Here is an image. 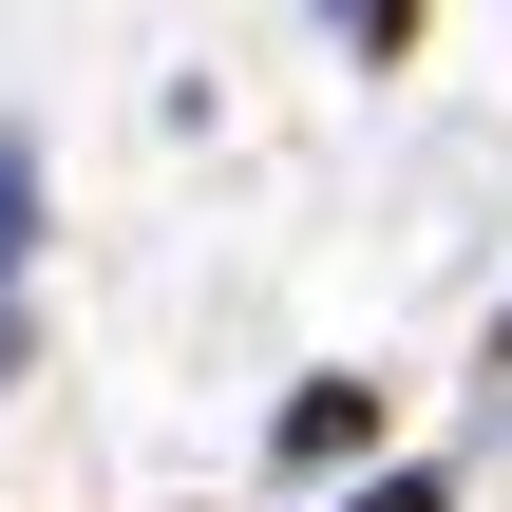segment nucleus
Masks as SVG:
<instances>
[{
  "label": "nucleus",
  "mask_w": 512,
  "mask_h": 512,
  "mask_svg": "<svg viewBox=\"0 0 512 512\" xmlns=\"http://www.w3.org/2000/svg\"><path fill=\"white\" fill-rule=\"evenodd\" d=\"M361 418H380V399H361V380H304V399H285V456H304V475H323V456H361Z\"/></svg>",
  "instance_id": "f257e3e1"
},
{
  "label": "nucleus",
  "mask_w": 512,
  "mask_h": 512,
  "mask_svg": "<svg viewBox=\"0 0 512 512\" xmlns=\"http://www.w3.org/2000/svg\"><path fill=\"white\" fill-rule=\"evenodd\" d=\"M19 247H38V152L0 133V266H19Z\"/></svg>",
  "instance_id": "f03ea898"
},
{
  "label": "nucleus",
  "mask_w": 512,
  "mask_h": 512,
  "mask_svg": "<svg viewBox=\"0 0 512 512\" xmlns=\"http://www.w3.org/2000/svg\"><path fill=\"white\" fill-rule=\"evenodd\" d=\"M342 38H361V57H399V38H418V0H342Z\"/></svg>",
  "instance_id": "7ed1b4c3"
},
{
  "label": "nucleus",
  "mask_w": 512,
  "mask_h": 512,
  "mask_svg": "<svg viewBox=\"0 0 512 512\" xmlns=\"http://www.w3.org/2000/svg\"><path fill=\"white\" fill-rule=\"evenodd\" d=\"M342 512H456V494H437V475H380V494H342Z\"/></svg>",
  "instance_id": "20e7f679"
}]
</instances>
